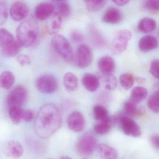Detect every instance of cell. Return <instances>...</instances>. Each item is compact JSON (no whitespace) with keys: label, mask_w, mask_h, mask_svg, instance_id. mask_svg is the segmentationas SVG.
<instances>
[{"label":"cell","mask_w":159,"mask_h":159,"mask_svg":"<svg viewBox=\"0 0 159 159\" xmlns=\"http://www.w3.org/2000/svg\"><path fill=\"white\" fill-rule=\"evenodd\" d=\"M148 106L151 111L154 113H158L159 111V91H154L149 97L148 101Z\"/></svg>","instance_id":"29"},{"label":"cell","mask_w":159,"mask_h":159,"mask_svg":"<svg viewBox=\"0 0 159 159\" xmlns=\"http://www.w3.org/2000/svg\"><path fill=\"white\" fill-rule=\"evenodd\" d=\"M156 21L150 17H145L141 19L138 25V29L140 32L149 33L153 32L156 28Z\"/></svg>","instance_id":"22"},{"label":"cell","mask_w":159,"mask_h":159,"mask_svg":"<svg viewBox=\"0 0 159 159\" xmlns=\"http://www.w3.org/2000/svg\"><path fill=\"white\" fill-rule=\"evenodd\" d=\"M144 7L145 9L152 12H158L159 10V0H148L144 3Z\"/></svg>","instance_id":"37"},{"label":"cell","mask_w":159,"mask_h":159,"mask_svg":"<svg viewBox=\"0 0 159 159\" xmlns=\"http://www.w3.org/2000/svg\"><path fill=\"white\" fill-rule=\"evenodd\" d=\"M58 85L56 78L51 74L41 75L37 79L36 82L37 89L44 94L55 93L58 88Z\"/></svg>","instance_id":"5"},{"label":"cell","mask_w":159,"mask_h":159,"mask_svg":"<svg viewBox=\"0 0 159 159\" xmlns=\"http://www.w3.org/2000/svg\"><path fill=\"white\" fill-rule=\"evenodd\" d=\"M52 45L56 52L66 62L72 61L73 52L69 42L64 36L55 35L52 40Z\"/></svg>","instance_id":"3"},{"label":"cell","mask_w":159,"mask_h":159,"mask_svg":"<svg viewBox=\"0 0 159 159\" xmlns=\"http://www.w3.org/2000/svg\"><path fill=\"white\" fill-rule=\"evenodd\" d=\"M112 2L115 3L116 5L118 6H122L126 5L129 2V1L127 0H125V1H122V0H117V1H113Z\"/></svg>","instance_id":"43"},{"label":"cell","mask_w":159,"mask_h":159,"mask_svg":"<svg viewBox=\"0 0 159 159\" xmlns=\"http://www.w3.org/2000/svg\"><path fill=\"white\" fill-rule=\"evenodd\" d=\"M122 19V14L116 8L111 7L105 12L102 17V21L107 24H116L120 23Z\"/></svg>","instance_id":"17"},{"label":"cell","mask_w":159,"mask_h":159,"mask_svg":"<svg viewBox=\"0 0 159 159\" xmlns=\"http://www.w3.org/2000/svg\"><path fill=\"white\" fill-rule=\"evenodd\" d=\"M54 4L57 10L56 13L63 17H67L69 16L71 12L70 5L65 1H57L54 2Z\"/></svg>","instance_id":"27"},{"label":"cell","mask_w":159,"mask_h":159,"mask_svg":"<svg viewBox=\"0 0 159 159\" xmlns=\"http://www.w3.org/2000/svg\"><path fill=\"white\" fill-rule=\"evenodd\" d=\"M64 86L68 92L75 91L78 87V80L76 75L71 72H67L63 78Z\"/></svg>","instance_id":"24"},{"label":"cell","mask_w":159,"mask_h":159,"mask_svg":"<svg viewBox=\"0 0 159 159\" xmlns=\"http://www.w3.org/2000/svg\"><path fill=\"white\" fill-rule=\"evenodd\" d=\"M17 40L21 46L29 48L38 42L40 36V29L37 21L32 17L22 21L16 30Z\"/></svg>","instance_id":"2"},{"label":"cell","mask_w":159,"mask_h":159,"mask_svg":"<svg viewBox=\"0 0 159 159\" xmlns=\"http://www.w3.org/2000/svg\"><path fill=\"white\" fill-rule=\"evenodd\" d=\"M158 42L154 36L147 35L142 37L139 42V48L142 52H150L158 47Z\"/></svg>","instance_id":"16"},{"label":"cell","mask_w":159,"mask_h":159,"mask_svg":"<svg viewBox=\"0 0 159 159\" xmlns=\"http://www.w3.org/2000/svg\"><path fill=\"white\" fill-rule=\"evenodd\" d=\"M111 122H99L94 126V130L98 135H104L107 134L110 131L111 128Z\"/></svg>","instance_id":"35"},{"label":"cell","mask_w":159,"mask_h":159,"mask_svg":"<svg viewBox=\"0 0 159 159\" xmlns=\"http://www.w3.org/2000/svg\"><path fill=\"white\" fill-rule=\"evenodd\" d=\"M94 117L99 122L113 123L107 110L101 105H96L93 109Z\"/></svg>","instance_id":"21"},{"label":"cell","mask_w":159,"mask_h":159,"mask_svg":"<svg viewBox=\"0 0 159 159\" xmlns=\"http://www.w3.org/2000/svg\"><path fill=\"white\" fill-rule=\"evenodd\" d=\"M15 82V77L10 71H5L0 74V87L3 89L11 88Z\"/></svg>","instance_id":"25"},{"label":"cell","mask_w":159,"mask_h":159,"mask_svg":"<svg viewBox=\"0 0 159 159\" xmlns=\"http://www.w3.org/2000/svg\"><path fill=\"white\" fill-rule=\"evenodd\" d=\"M100 156L104 159H117L118 152L117 151L107 144H100L98 147Z\"/></svg>","instance_id":"23"},{"label":"cell","mask_w":159,"mask_h":159,"mask_svg":"<svg viewBox=\"0 0 159 159\" xmlns=\"http://www.w3.org/2000/svg\"><path fill=\"white\" fill-rule=\"evenodd\" d=\"M90 39L92 43L98 49L104 48L107 45L106 39L96 28L91 27L89 30Z\"/></svg>","instance_id":"19"},{"label":"cell","mask_w":159,"mask_h":159,"mask_svg":"<svg viewBox=\"0 0 159 159\" xmlns=\"http://www.w3.org/2000/svg\"><path fill=\"white\" fill-rule=\"evenodd\" d=\"M84 86L90 92L96 91L100 86V82L97 76L92 73L84 74L82 79Z\"/></svg>","instance_id":"15"},{"label":"cell","mask_w":159,"mask_h":159,"mask_svg":"<svg viewBox=\"0 0 159 159\" xmlns=\"http://www.w3.org/2000/svg\"><path fill=\"white\" fill-rule=\"evenodd\" d=\"M119 120L122 130L125 135L136 138L141 135L140 127L134 120L124 115L120 116Z\"/></svg>","instance_id":"8"},{"label":"cell","mask_w":159,"mask_h":159,"mask_svg":"<svg viewBox=\"0 0 159 159\" xmlns=\"http://www.w3.org/2000/svg\"><path fill=\"white\" fill-rule=\"evenodd\" d=\"M105 88L108 91L115 90L117 86V80L113 74L103 75Z\"/></svg>","instance_id":"32"},{"label":"cell","mask_w":159,"mask_h":159,"mask_svg":"<svg viewBox=\"0 0 159 159\" xmlns=\"http://www.w3.org/2000/svg\"><path fill=\"white\" fill-rule=\"evenodd\" d=\"M70 37L74 42L77 43L83 41L84 39L83 35L80 31L77 30H72L70 33Z\"/></svg>","instance_id":"40"},{"label":"cell","mask_w":159,"mask_h":159,"mask_svg":"<svg viewBox=\"0 0 159 159\" xmlns=\"http://www.w3.org/2000/svg\"><path fill=\"white\" fill-rule=\"evenodd\" d=\"M63 25V18L59 15L55 13L50 18L46 26L47 32L50 35H56L60 31Z\"/></svg>","instance_id":"18"},{"label":"cell","mask_w":159,"mask_h":159,"mask_svg":"<svg viewBox=\"0 0 159 159\" xmlns=\"http://www.w3.org/2000/svg\"><path fill=\"white\" fill-rule=\"evenodd\" d=\"M10 12L12 18L18 22L25 19L29 13V8L25 2H16L12 4Z\"/></svg>","instance_id":"12"},{"label":"cell","mask_w":159,"mask_h":159,"mask_svg":"<svg viewBox=\"0 0 159 159\" xmlns=\"http://www.w3.org/2000/svg\"><path fill=\"white\" fill-rule=\"evenodd\" d=\"M14 37L10 31L4 29H0V47L14 40Z\"/></svg>","instance_id":"34"},{"label":"cell","mask_w":159,"mask_h":159,"mask_svg":"<svg viewBox=\"0 0 159 159\" xmlns=\"http://www.w3.org/2000/svg\"><path fill=\"white\" fill-rule=\"evenodd\" d=\"M87 10L90 12H95L101 10L107 3L104 0H90L85 1Z\"/></svg>","instance_id":"30"},{"label":"cell","mask_w":159,"mask_h":159,"mask_svg":"<svg viewBox=\"0 0 159 159\" xmlns=\"http://www.w3.org/2000/svg\"><path fill=\"white\" fill-rule=\"evenodd\" d=\"M23 110L21 107H13L9 108L10 118L14 124H18L22 120Z\"/></svg>","instance_id":"31"},{"label":"cell","mask_w":159,"mask_h":159,"mask_svg":"<svg viewBox=\"0 0 159 159\" xmlns=\"http://www.w3.org/2000/svg\"><path fill=\"white\" fill-rule=\"evenodd\" d=\"M55 11V6L52 2H42L35 8V16L40 21H45L51 18Z\"/></svg>","instance_id":"11"},{"label":"cell","mask_w":159,"mask_h":159,"mask_svg":"<svg viewBox=\"0 0 159 159\" xmlns=\"http://www.w3.org/2000/svg\"><path fill=\"white\" fill-rule=\"evenodd\" d=\"M148 91L145 87L136 86L132 90L131 93V100L136 103H139L147 98Z\"/></svg>","instance_id":"26"},{"label":"cell","mask_w":159,"mask_h":159,"mask_svg":"<svg viewBox=\"0 0 159 159\" xmlns=\"http://www.w3.org/2000/svg\"><path fill=\"white\" fill-rule=\"evenodd\" d=\"M28 97V93L25 87L17 85L9 93L7 103L9 108L13 107H21L25 103Z\"/></svg>","instance_id":"6"},{"label":"cell","mask_w":159,"mask_h":159,"mask_svg":"<svg viewBox=\"0 0 159 159\" xmlns=\"http://www.w3.org/2000/svg\"><path fill=\"white\" fill-rule=\"evenodd\" d=\"M8 17V11L7 4L2 1H0V26L4 25Z\"/></svg>","instance_id":"36"},{"label":"cell","mask_w":159,"mask_h":159,"mask_svg":"<svg viewBox=\"0 0 159 159\" xmlns=\"http://www.w3.org/2000/svg\"><path fill=\"white\" fill-rule=\"evenodd\" d=\"M159 61L158 59H154L151 61L149 67L150 74L156 79H159Z\"/></svg>","instance_id":"38"},{"label":"cell","mask_w":159,"mask_h":159,"mask_svg":"<svg viewBox=\"0 0 159 159\" xmlns=\"http://www.w3.org/2000/svg\"><path fill=\"white\" fill-rule=\"evenodd\" d=\"M67 124L71 131L76 133L80 132L85 127V120L81 113L76 111H73L68 116Z\"/></svg>","instance_id":"10"},{"label":"cell","mask_w":159,"mask_h":159,"mask_svg":"<svg viewBox=\"0 0 159 159\" xmlns=\"http://www.w3.org/2000/svg\"><path fill=\"white\" fill-rule=\"evenodd\" d=\"M97 147V141L94 136L88 133L83 135L77 142V149L80 154L89 155Z\"/></svg>","instance_id":"7"},{"label":"cell","mask_w":159,"mask_h":159,"mask_svg":"<svg viewBox=\"0 0 159 159\" xmlns=\"http://www.w3.org/2000/svg\"><path fill=\"white\" fill-rule=\"evenodd\" d=\"M22 47L18 41L14 40L1 47V52L6 57H13L18 54Z\"/></svg>","instance_id":"20"},{"label":"cell","mask_w":159,"mask_h":159,"mask_svg":"<svg viewBox=\"0 0 159 159\" xmlns=\"http://www.w3.org/2000/svg\"><path fill=\"white\" fill-rule=\"evenodd\" d=\"M62 122L57 107L51 103L45 104L38 111L34 121V131L40 137L48 138L59 130Z\"/></svg>","instance_id":"1"},{"label":"cell","mask_w":159,"mask_h":159,"mask_svg":"<svg viewBox=\"0 0 159 159\" xmlns=\"http://www.w3.org/2000/svg\"><path fill=\"white\" fill-rule=\"evenodd\" d=\"M34 112L31 110H23L22 112V120L30 122L34 119Z\"/></svg>","instance_id":"41"},{"label":"cell","mask_w":159,"mask_h":159,"mask_svg":"<svg viewBox=\"0 0 159 159\" xmlns=\"http://www.w3.org/2000/svg\"><path fill=\"white\" fill-rule=\"evenodd\" d=\"M6 156L11 159H19L24 153V148L22 144L17 140L8 141L5 146Z\"/></svg>","instance_id":"13"},{"label":"cell","mask_w":159,"mask_h":159,"mask_svg":"<svg viewBox=\"0 0 159 159\" xmlns=\"http://www.w3.org/2000/svg\"><path fill=\"white\" fill-rule=\"evenodd\" d=\"M98 66L103 75L113 74L115 69V62L113 58L109 56L100 57L98 60Z\"/></svg>","instance_id":"14"},{"label":"cell","mask_w":159,"mask_h":159,"mask_svg":"<svg viewBox=\"0 0 159 159\" xmlns=\"http://www.w3.org/2000/svg\"></svg>","instance_id":"45"},{"label":"cell","mask_w":159,"mask_h":159,"mask_svg":"<svg viewBox=\"0 0 159 159\" xmlns=\"http://www.w3.org/2000/svg\"><path fill=\"white\" fill-rule=\"evenodd\" d=\"M60 159H71L70 157H68L67 156H63L61 157Z\"/></svg>","instance_id":"44"},{"label":"cell","mask_w":159,"mask_h":159,"mask_svg":"<svg viewBox=\"0 0 159 159\" xmlns=\"http://www.w3.org/2000/svg\"><path fill=\"white\" fill-rule=\"evenodd\" d=\"M151 143L152 146L156 148L157 149H159V135L158 134H154L151 136L150 139Z\"/></svg>","instance_id":"42"},{"label":"cell","mask_w":159,"mask_h":159,"mask_svg":"<svg viewBox=\"0 0 159 159\" xmlns=\"http://www.w3.org/2000/svg\"><path fill=\"white\" fill-rule=\"evenodd\" d=\"M16 60L18 64L23 67L27 66L31 63L30 58L27 55L21 54L16 57Z\"/></svg>","instance_id":"39"},{"label":"cell","mask_w":159,"mask_h":159,"mask_svg":"<svg viewBox=\"0 0 159 159\" xmlns=\"http://www.w3.org/2000/svg\"><path fill=\"white\" fill-rule=\"evenodd\" d=\"M93 53L91 48L86 44L79 46L76 53V63L78 67L84 68L89 66L93 61Z\"/></svg>","instance_id":"9"},{"label":"cell","mask_w":159,"mask_h":159,"mask_svg":"<svg viewBox=\"0 0 159 159\" xmlns=\"http://www.w3.org/2000/svg\"><path fill=\"white\" fill-rule=\"evenodd\" d=\"M124 108L125 112L130 116H136L140 114V110L137 103L130 100L125 103Z\"/></svg>","instance_id":"33"},{"label":"cell","mask_w":159,"mask_h":159,"mask_svg":"<svg viewBox=\"0 0 159 159\" xmlns=\"http://www.w3.org/2000/svg\"><path fill=\"white\" fill-rule=\"evenodd\" d=\"M120 84L124 90H128L133 87L134 83V76L130 73L121 74L119 78Z\"/></svg>","instance_id":"28"},{"label":"cell","mask_w":159,"mask_h":159,"mask_svg":"<svg viewBox=\"0 0 159 159\" xmlns=\"http://www.w3.org/2000/svg\"><path fill=\"white\" fill-rule=\"evenodd\" d=\"M132 38V33L128 30H122L117 32L111 43V49L112 53L119 55L124 52Z\"/></svg>","instance_id":"4"}]
</instances>
